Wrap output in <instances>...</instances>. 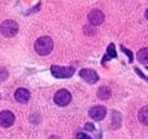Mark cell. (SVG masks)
Listing matches in <instances>:
<instances>
[{
	"mask_svg": "<svg viewBox=\"0 0 148 139\" xmlns=\"http://www.w3.org/2000/svg\"><path fill=\"white\" fill-rule=\"evenodd\" d=\"M135 73H136V74L139 75V77L142 78V79H146L147 82H148V77H147L146 74H143V73H142V72H140V70H139V69H135Z\"/></svg>",
	"mask_w": 148,
	"mask_h": 139,
	"instance_id": "cell-17",
	"label": "cell"
},
{
	"mask_svg": "<svg viewBox=\"0 0 148 139\" xmlns=\"http://www.w3.org/2000/svg\"><path fill=\"white\" fill-rule=\"evenodd\" d=\"M136 59L140 64H148V48H142L136 53Z\"/></svg>",
	"mask_w": 148,
	"mask_h": 139,
	"instance_id": "cell-12",
	"label": "cell"
},
{
	"mask_svg": "<svg viewBox=\"0 0 148 139\" xmlns=\"http://www.w3.org/2000/svg\"><path fill=\"white\" fill-rule=\"evenodd\" d=\"M84 129L88 130V131H94V130H95V126L91 124V122H87V124L84 125Z\"/></svg>",
	"mask_w": 148,
	"mask_h": 139,
	"instance_id": "cell-16",
	"label": "cell"
},
{
	"mask_svg": "<svg viewBox=\"0 0 148 139\" xmlns=\"http://www.w3.org/2000/svg\"><path fill=\"white\" fill-rule=\"evenodd\" d=\"M88 21H90V23L94 25V26L100 25V23L104 21V13H103L101 10H99V9L91 10L90 14H88Z\"/></svg>",
	"mask_w": 148,
	"mask_h": 139,
	"instance_id": "cell-8",
	"label": "cell"
},
{
	"mask_svg": "<svg viewBox=\"0 0 148 139\" xmlns=\"http://www.w3.org/2000/svg\"><path fill=\"white\" fill-rule=\"evenodd\" d=\"M88 114L94 121H101L107 114V109L103 105H95L88 111Z\"/></svg>",
	"mask_w": 148,
	"mask_h": 139,
	"instance_id": "cell-6",
	"label": "cell"
},
{
	"mask_svg": "<svg viewBox=\"0 0 148 139\" xmlns=\"http://www.w3.org/2000/svg\"><path fill=\"white\" fill-rule=\"evenodd\" d=\"M7 78H8V70L4 69V68H1V69H0V82L5 81Z\"/></svg>",
	"mask_w": 148,
	"mask_h": 139,
	"instance_id": "cell-15",
	"label": "cell"
},
{
	"mask_svg": "<svg viewBox=\"0 0 148 139\" xmlns=\"http://www.w3.org/2000/svg\"><path fill=\"white\" fill-rule=\"evenodd\" d=\"M121 49H122V52H125V53L129 56V62H133V59H134V57H133V52H131L130 49L125 48L123 46H121Z\"/></svg>",
	"mask_w": 148,
	"mask_h": 139,
	"instance_id": "cell-14",
	"label": "cell"
},
{
	"mask_svg": "<svg viewBox=\"0 0 148 139\" xmlns=\"http://www.w3.org/2000/svg\"><path fill=\"white\" fill-rule=\"evenodd\" d=\"M74 68L73 66H60V65H52L51 73L53 77L56 78H70L74 74Z\"/></svg>",
	"mask_w": 148,
	"mask_h": 139,
	"instance_id": "cell-3",
	"label": "cell"
},
{
	"mask_svg": "<svg viewBox=\"0 0 148 139\" xmlns=\"http://www.w3.org/2000/svg\"><path fill=\"white\" fill-rule=\"evenodd\" d=\"M53 100L57 105L65 107L70 103V100H72V95H70V92L68 90H64V88H62V90H59L56 94H55Z\"/></svg>",
	"mask_w": 148,
	"mask_h": 139,
	"instance_id": "cell-4",
	"label": "cell"
},
{
	"mask_svg": "<svg viewBox=\"0 0 148 139\" xmlns=\"http://www.w3.org/2000/svg\"><path fill=\"white\" fill-rule=\"evenodd\" d=\"M35 51L40 56H47L52 52L53 49V42L49 36H40L38 40L35 42Z\"/></svg>",
	"mask_w": 148,
	"mask_h": 139,
	"instance_id": "cell-1",
	"label": "cell"
},
{
	"mask_svg": "<svg viewBox=\"0 0 148 139\" xmlns=\"http://www.w3.org/2000/svg\"><path fill=\"white\" fill-rule=\"evenodd\" d=\"M79 75L82 77V79H84L87 83H90V85H94V83H96L97 81H99L97 73L92 69H82L81 72H79Z\"/></svg>",
	"mask_w": 148,
	"mask_h": 139,
	"instance_id": "cell-5",
	"label": "cell"
},
{
	"mask_svg": "<svg viewBox=\"0 0 148 139\" xmlns=\"http://www.w3.org/2000/svg\"><path fill=\"white\" fill-rule=\"evenodd\" d=\"M77 139H91L88 135H86L84 133H78L77 134Z\"/></svg>",
	"mask_w": 148,
	"mask_h": 139,
	"instance_id": "cell-18",
	"label": "cell"
},
{
	"mask_svg": "<svg viewBox=\"0 0 148 139\" xmlns=\"http://www.w3.org/2000/svg\"><path fill=\"white\" fill-rule=\"evenodd\" d=\"M49 139H59V138H57V137H51Z\"/></svg>",
	"mask_w": 148,
	"mask_h": 139,
	"instance_id": "cell-20",
	"label": "cell"
},
{
	"mask_svg": "<svg viewBox=\"0 0 148 139\" xmlns=\"http://www.w3.org/2000/svg\"><path fill=\"white\" fill-rule=\"evenodd\" d=\"M146 18H147V20H148V9L146 10Z\"/></svg>",
	"mask_w": 148,
	"mask_h": 139,
	"instance_id": "cell-19",
	"label": "cell"
},
{
	"mask_svg": "<svg viewBox=\"0 0 148 139\" xmlns=\"http://www.w3.org/2000/svg\"><path fill=\"white\" fill-rule=\"evenodd\" d=\"M14 99L18 101V103H27L29 99H30V92H29L26 88H18L14 94Z\"/></svg>",
	"mask_w": 148,
	"mask_h": 139,
	"instance_id": "cell-9",
	"label": "cell"
},
{
	"mask_svg": "<svg viewBox=\"0 0 148 139\" xmlns=\"http://www.w3.org/2000/svg\"><path fill=\"white\" fill-rule=\"evenodd\" d=\"M14 114L9 111H3L0 112V126L3 127H9L14 124Z\"/></svg>",
	"mask_w": 148,
	"mask_h": 139,
	"instance_id": "cell-7",
	"label": "cell"
},
{
	"mask_svg": "<svg viewBox=\"0 0 148 139\" xmlns=\"http://www.w3.org/2000/svg\"><path fill=\"white\" fill-rule=\"evenodd\" d=\"M0 31L5 38H12L18 33V25L16 21L13 20H7L0 25Z\"/></svg>",
	"mask_w": 148,
	"mask_h": 139,
	"instance_id": "cell-2",
	"label": "cell"
},
{
	"mask_svg": "<svg viewBox=\"0 0 148 139\" xmlns=\"http://www.w3.org/2000/svg\"><path fill=\"white\" fill-rule=\"evenodd\" d=\"M110 95H112V91H110V88L107 87V86L100 87L99 91H97V98L101 99V100H108V99L110 98Z\"/></svg>",
	"mask_w": 148,
	"mask_h": 139,
	"instance_id": "cell-10",
	"label": "cell"
},
{
	"mask_svg": "<svg viewBox=\"0 0 148 139\" xmlns=\"http://www.w3.org/2000/svg\"><path fill=\"white\" fill-rule=\"evenodd\" d=\"M138 118L143 125H147L148 126V105L140 108V111L138 113Z\"/></svg>",
	"mask_w": 148,
	"mask_h": 139,
	"instance_id": "cell-11",
	"label": "cell"
},
{
	"mask_svg": "<svg viewBox=\"0 0 148 139\" xmlns=\"http://www.w3.org/2000/svg\"><path fill=\"white\" fill-rule=\"evenodd\" d=\"M117 57V52H116V47L113 43H110L109 46H108V49H107V56L104 57V60H103V64H104L105 61H107L108 59H116Z\"/></svg>",
	"mask_w": 148,
	"mask_h": 139,
	"instance_id": "cell-13",
	"label": "cell"
}]
</instances>
